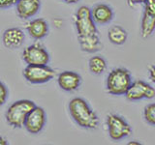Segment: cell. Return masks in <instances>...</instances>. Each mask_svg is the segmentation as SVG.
<instances>
[{"instance_id": "6da1fadb", "label": "cell", "mask_w": 155, "mask_h": 145, "mask_svg": "<svg viewBox=\"0 0 155 145\" xmlns=\"http://www.w3.org/2000/svg\"><path fill=\"white\" fill-rule=\"evenodd\" d=\"M69 110L72 118L80 127L84 129H96L98 127L99 119L85 100L81 98H74L71 100L69 103Z\"/></svg>"}, {"instance_id": "7a4b0ae2", "label": "cell", "mask_w": 155, "mask_h": 145, "mask_svg": "<svg viewBox=\"0 0 155 145\" xmlns=\"http://www.w3.org/2000/svg\"><path fill=\"white\" fill-rule=\"evenodd\" d=\"M34 102L30 100H19L10 105L6 112V120L14 128H21L30 111L35 108Z\"/></svg>"}, {"instance_id": "3957f363", "label": "cell", "mask_w": 155, "mask_h": 145, "mask_svg": "<svg viewBox=\"0 0 155 145\" xmlns=\"http://www.w3.org/2000/svg\"><path fill=\"white\" fill-rule=\"evenodd\" d=\"M131 84L132 79L129 71L122 68L113 70L107 77V90L111 95H125Z\"/></svg>"}, {"instance_id": "277c9868", "label": "cell", "mask_w": 155, "mask_h": 145, "mask_svg": "<svg viewBox=\"0 0 155 145\" xmlns=\"http://www.w3.org/2000/svg\"><path fill=\"white\" fill-rule=\"evenodd\" d=\"M75 25L78 36H86L96 34V23L91 14V9L87 6H81L75 14Z\"/></svg>"}, {"instance_id": "5b68a950", "label": "cell", "mask_w": 155, "mask_h": 145, "mask_svg": "<svg viewBox=\"0 0 155 145\" xmlns=\"http://www.w3.org/2000/svg\"><path fill=\"white\" fill-rule=\"evenodd\" d=\"M55 72L48 65H27L23 76L30 83H45L53 79Z\"/></svg>"}, {"instance_id": "8992f818", "label": "cell", "mask_w": 155, "mask_h": 145, "mask_svg": "<svg viewBox=\"0 0 155 145\" xmlns=\"http://www.w3.org/2000/svg\"><path fill=\"white\" fill-rule=\"evenodd\" d=\"M107 125H108L110 137L114 140H120L124 137H127L132 133V129H131L130 125L118 115H108Z\"/></svg>"}, {"instance_id": "52a82bcc", "label": "cell", "mask_w": 155, "mask_h": 145, "mask_svg": "<svg viewBox=\"0 0 155 145\" xmlns=\"http://www.w3.org/2000/svg\"><path fill=\"white\" fill-rule=\"evenodd\" d=\"M22 58L27 65H48L50 55L41 44H33L24 48Z\"/></svg>"}, {"instance_id": "ba28073f", "label": "cell", "mask_w": 155, "mask_h": 145, "mask_svg": "<svg viewBox=\"0 0 155 145\" xmlns=\"http://www.w3.org/2000/svg\"><path fill=\"white\" fill-rule=\"evenodd\" d=\"M125 96L130 101H138L143 98L152 99L155 97V89L143 80H137L132 82Z\"/></svg>"}, {"instance_id": "9c48e42d", "label": "cell", "mask_w": 155, "mask_h": 145, "mask_svg": "<svg viewBox=\"0 0 155 145\" xmlns=\"http://www.w3.org/2000/svg\"><path fill=\"white\" fill-rule=\"evenodd\" d=\"M46 124V113L40 106H35L28 114L24 123V128L30 134H38Z\"/></svg>"}, {"instance_id": "30bf717a", "label": "cell", "mask_w": 155, "mask_h": 145, "mask_svg": "<svg viewBox=\"0 0 155 145\" xmlns=\"http://www.w3.org/2000/svg\"><path fill=\"white\" fill-rule=\"evenodd\" d=\"M41 8L40 0H18L16 4V12L18 18L28 19L39 12Z\"/></svg>"}, {"instance_id": "8fae6325", "label": "cell", "mask_w": 155, "mask_h": 145, "mask_svg": "<svg viewBox=\"0 0 155 145\" xmlns=\"http://www.w3.org/2000/svg\"><path fill=\"white\" fill-rule=\"evenodd\" d=\"M57 82L61 89L71 92L77 90L80 87L81 77L79 74H77L75 72L65 71L58 75Z\"/></svg>"}, {"instance_id": "7c38bea8", "label": "cell", "mask_w": 155, "mask_h": 145, "mask_svg": "<svg viewBox=\"0 0 155 145\" xmlns=\"http://www.w3.org/2000/svg\"><path fill=\"white\" fill-rule=\"evenodd\" d=\"M24 33L21 29L13 27L9 28L7 30H5L2 36V41L4 46L8 48H18L19 47H21V45L24 42Z\"/></svg>"}, {"instance_id": "4fadbf2b", "label": "cell", "mask_w": 155, "mask_h": 145, "mask_svg": "<svg viewBox=\"0 0 155 145\" xmlns=\"http://www.w3.org/2000/svg\"><path fill=\"white\" fill-rule=\"evenodd\" d=\"M91 14L95 23L99 25L109 23L114 18L113 10L106 4H97L93 9H91Z\"/></svg>"}, {"instance_id": "5bb4252c", "label": "cell", "mask_w": 155, "mask_h": 145, "mask_svg": "<svg viewBox=\"0 0 155 145\" xmlns=\"http://www.w3.org/2000/svg\"><path fill=\"white\" fill-rule=\"evenodd\" d=\"M26 29L30 37L35 40H40L48 35V24L44 18H36L28 22Z\"/></svg>"}, {"instance_id": "9a60e30c", "label": "cell", "mask_w": 155, "mask_h": 145, "mask_svg": "<svg viewBox=\"0 0 155 145\" xmlns=\"http://www.w3.org/2000/svg\"><path fill=\"white\" fill-rule=\"evenodd\" d=\"M78 38H79L80 47L82 51L92 53L102 50V47H103L98 33L86 36H78Z\"/></svg>"}, {"instance_id": "2e32d148", "label": "cell", "mask_w": 155, "mask_h": 145, "mask_svg": "<svg viewBox=\"0 0 155 145\" xmlns=\"http://www.w3.org/2000/svg\"><path fill=\"white\" fill-rule=\"evenodd\" d=\"M127 31L119 25H114L110 27L108 31L109 40L114 45H123L127 40Z\"/></svg>"}, {"instance_id": "e0dca14e", "label": "cell", "mask_w": 155, "mask_h": 145, "mask_svg": "<svg viewBox=\"0 0 155 145\" xmlns=\"http://www.w3.org/2000/svg\"><path fill=\"white\" fill-rule=\"evenodd\" d=\"M155 30V16L147 13H143L142 25H140V35L143 38H148Z\"/></svg>"}, {"instance_id": "ac0fdd59", "label": "cell", "mask_w": 155, "mask_h": 145, "mask_svg": "<svg viewBox=\"0 0 155 145\" xmlns=\"http://www.w3.org/2000/svg\"><path fill=\"white\" fill-rule=\"evenodd\" d=\"M89 70L92 74L94 75H101L102 72H104L107 68V62L102 56H93L89 59L88 62Z\"/></svg>"}, {"instance_id": "d6986e66", "label": "cell", "mask_w": 155, "mask_h": 145, "mask_svg": "<svg viewBox=\"0 0 155 145\" xmlns=\"http://www.w3.org/2000/svg\"><path fill=\"white\" fill-rule=\"evenodd\" d=\"M143 115L147 123L155 126V104H150L145 106Z\"/></svg>"}, {"instance_id": "ffe728a7", "label": "cell", "mask_w": 155, "mask_h": 145, "mask_svg": "<svg viewBox=\"0 0 155 145\" xmlns=\"http://www.w3.org/2000/svg\"><path fill=\"white\" fill-rule=\"evenodd\" d=\"M143 4H144V12L155 16V0H147Z\"/></svg>"}, {"instance_id": "44dd1931", "label": "cell", "mask_w": 155, "mask_h": 145, "mask_svg": "<svg viewBox=\"0 0 155 145\" xmlns=\"http://www.w3.org/2000/svg\"><path fill=\"white\" fill-rule=\"evenodd\" d=\"M8 89L6 88V86H5L4 83H1V95H0V97H1V102H0V104L1 105H4V103L6 102V99L8 98Z\"/></svg>"}, {"instance_id": "7402d4cb", "label": "cell", "mask_w": 155, "mask_h": 145, "mask_svg": "<svg viewBox=\"0 0 155 145\" xmlns=\"http://www.w3.org/2000/svg\"><path fill=\"white\" fill-rule=\"evenodd\" d=\"M18 0H0V7L2 9L11 7L13 5L17 4Z\"/></svg>"}, {"instance_id": "603a6c76", "label": "cell", "mask_w": 155, "mask_h": 145, "mask_svg": "<svg viewBox=\"0 0 155 145\" xmlns=\"http://www.w3.org/2000/svg\"><path fill=\"white\" fill-rule=\"evenodd\" d=\"M149 76H150V79L152 80V82L155 83V65L149 68Z\"/></svg>"}, {"instance_id": "cb8c5ba5", "label": "cell", "mask_w": 155, "mask_h": 145, "mask_svg": "<svg viewBox=\"0 0 155 145\" xmlns=\"http://www.w3.org/2000/svg\"><path fill=\"white\" fill-rule=\"evenodd\" d=\"M147 0H127V3H128V5L129 6H131V7H133L134 5H136V4H140V3H144Z\"/></svg>"}, {"instance_id": "d4e9b609", "label": "cell", "mask_w": 155, "mask_h": 145, "mask_svg": "<svg viewBox=\"0 0 155 145\" xmlns=\"http://www.w3.org/2000/svg\"><path fill=\"white\" fill-rule=\"evenodd\" d=\"M64 2H66V3H68V4H75V3H77V2H79L80 0H63Z\"/></svg>"}, {"instance_id": "484cf974", "label": "cell", "mask_w": 155, "mask_h": 145, "mask_svg": "<svg viewBox=\"0 0 155 145\" xmlns=\"http://www.w3.org/2000/svg\"><path fill=\"white\" fill-rule=\"evenodd\" d=\"M129 145H140V142H136V141H132V142H129Z\"/></svg>"}]
</instances>
